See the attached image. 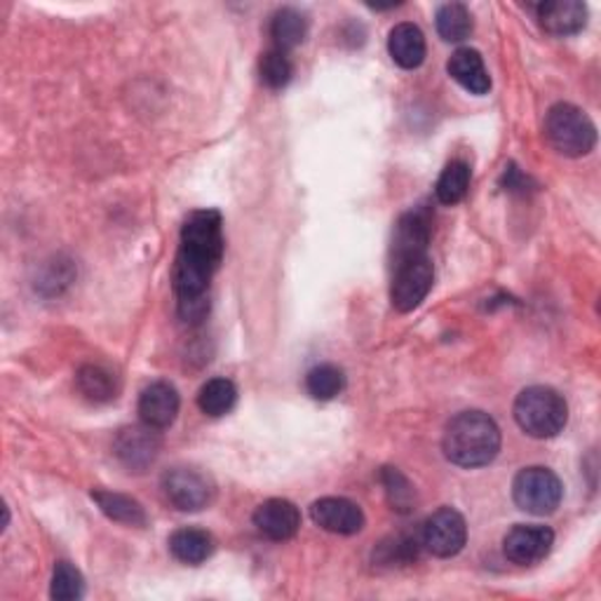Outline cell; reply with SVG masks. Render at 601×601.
<instances>
[{"label": "cell", "mask_w": 601, "mask_h": 601, "mask_svg": "<svg viewBox=\"0 0 601 601\" xmlns=\"http://www.w3.org/2000/svg\"><path fill=\"white\" fill-rule=\"evenodd\" d=\"M541 27L552 36H573L588 24V8L580 0H548L538 6Z\"/></svg>", "instance_id": "9a60e30c"}, {"label": "cell", "mask_w": 601, "mask_h": 601, "mask_svg": "<svg viewBox=\"0 0 601 601\" xmlns=\"http://www.w3.org/2000/svg\"><path fill=\"white\" fill-rule=\"evenodd\" d=\"M308 36V19L294 8H282L273 14L271 22V38L276 43V50L289 52L299 48Z\"/></svg>", "instance_id": "ffe728a7"}, {"label": "cell", "mask_w": 601, "mask_h": 601, "mask_svg": "<svg viewBox=\"0 0 601 601\" xmlns=\"http://www.w3.org/2000/svg\"><path fill=\"white\" fill-rule=\"evenodd\" d=\"M214 548H217L214 535L207 533L204 529L186 527V529L174 531L170 538L172 554L181 564H189V567H198L207 562V559L214 554Z\"/></svg>", "instance_id": "ac0fdd59"}, {"label": "cell", "mask_w": 601, "mask_h": 601, "mask_svg": "<svg viewBox=\"0 0 601 601\" xmlns=\"http://www.w3.org/2000/svg\"><path fill=\"white\" fill-rule=\"evenodd\" d=\"M438 33L447 43H461L472 33V14L463 3H447L438 10Z\"/></svg>", "instance_id": "d4e9b609"}, {"label": "cell", "mask_w": 601, "mask_h": 601, "mask_svg": "<svg viewBox=\"0 0 601 601\" xmlns=\"http://www.w3.org/2000/svg\"><path fill=\"white\" fill-rule=\"evenodd\" d=\"M388 52L400 69H407V71L419 69L425 61V52H428L423 31L417 24H409V22L398 24L390 31Z\"/></svg>", "instance_id": "e0dca14e"}, {"label": "cell", "mask_w": 601, "mask_h": 601, "mask_svg": "<svg viewBox=\"0 0 601 601\" xmlns=\"http://www.w3.org/2000/svg\"><path fill=\"white\" fill-rule=\"evenodd\" d=\"M345 388V374L337 364H318L308 371L305 390L308 395L320 402L339 398Z\"/></svg>", "instance_id": "603a6c76"}, {"label": "cell", "mask_w": 601, "mask_h": 601, "mask_svg": "<svg viewBox=\"0 0 601 601\" xmlns=\"http://www.w3.org/2000/svg\"><path fill=\"white\" fill-rule=\"evenodd\" d=\"M78 390L86 395L90 402L103 404L118 398V379L111 374L109 369H103L99 364H86L78 371Z\"/></svg>", "instance_id": "44dd1931"}, {"label": "cell", "mask_w": 601, "mask_h": 601, "mask_svg": "<svg viewBox=\"0 0 601 601\" xmlns=\"http://www.w3.org/2000/svg\"><path fill=\"white\" fill-rule=\"evenodd\" d=\"M444 455L461 468H484L501 451V430L484 411H461L444 430Z\"/></svg>", "instance_id": "7a4b0ae2"}, {"label": "cell", "mask_w": 601, "mask_h": 601, "mask_svg": "<svg viewBox=\"0 0 601 601\" xmlns=\"http://www.w3.org/2000/svg\"><path fill=\"white\" fill-rule=\"evenodd\" d=\"M545 137L557 153L580 158L594 149L597 128L583 109L573 103H554L545 118Z\"/></svg>", "instance_id": "277c9868"}, {"label": "cell", "mask_w": 601, "mask_h": 601, "mask_svg": "<svg viewBox=\"0 0 601 601\" xmlns=\"http://www.w3.org/2000/svg\"><path fill=\"white\" fill-rule=\"evenodd\" d=\"M554 545V531L541 524H517L508 531L503 552L512 564L531 567L543 562Z\"/></svg>", "instance_id": "9c48e42d"}, {"label": "cell", "mask_w": 601, "mask_h": 601, "mask_svg": "<svg viewBox=\"0 0 601 601\" xmlns=\"http://www.w3.org/2000/svg\"><path fill=\"white\" fill-rule=\"evenodd\" d=\"M223 219L217 210H198L181 228V247L174 261V294L179 315L186 322H200L210 313L207 289L223 259Z\"/></svg>", "instance_id": "6da1fadb"}, {"label": "cell", "mask_w": 601, "mask_h": 601, "mask_svg": "<svg viewBox=\"0 0 601 601\" xmlns=\"http://www.w3.org/2000/svg\"><path fill=\"white\" fill-rule=\"evenodd\" d=\"M50 594L57 601H76L86 594V580L71 562H57Z\"/></svg>", "instance_id": "4316f807"}, {"label": "cell", "mask_w": 601, "mask_h": 601, "mask_svg": "<svg viewBox=\"0 0 601 601\" xmlns=\"http://www.w3.org/2000/svg\"><path fill=\"white\" fill-rule=\"evenodd\" d=\"M313 522L337 535H355L364 529V512L348 499H320L310 505Z\"/></svg>", "instance_id": "8fae6325"}, {"label": "cell", "mask_w": 601, "mask_h": 601, "mask_svg": "<svg viewBox=\"0 0 601 601\" xmlns=\"http://www.w3.org/2000/svg\"><path fill=\"white\" fill-rule=\"evenodd\" d=\"M162 491L177 510L198 512L214 501L217 487L210 474L196 468H172L162 474Z\"/></svg>", "instance_id": "52a82bcc"}, {"label": "cell", "mask_w": 601, "mask_h": 601, "mask_svg": "<svg viewBox=\"0 0 601 601\" xmlns=\"http://www.w3.org/2000/svg\"><path fill=\"white\" fill-rule=\"evenodd\" d=\"M92 501L113 522L128 524V527H143V524H147V512H143L141 503L130 499V495H126V493L92 491Z\"/></svg>", "instance_id": "d6986e66"}, {"label": "cell", "mask_w": 601, "mask_h": 601, "mask_svg": "<svg viewBox=\"0 0 601 601\" xmlns=\"http://www.w3.org/2000/svg\"><path fill=\"white\" fill-rule=\"evenodd\" d=\"M236 402H238V388L231 379H212L200 388L198 407L202 413H207V417H212V419L226 417V413L233 411Z\"/></svg>", "instance_id": "7402d4cb"}, {"label": "cell", "mask_w": 601, "mask_h": 601, "mask_svg": "<svg viewBox=\"0 0 601 601\" xmlns=\"http://www.w3.org/2000/svg\"><path fill=\"white\" fill-rule=\"evenodd\" d=\"M432 282H434V266L428 254L392 266V287H390L392 308L400 310V313H411L413 308H419L425 301L432 289Z\"/></svg>", "instance_id": "8992f818"}, {"label": "cell", "mask_w": 601, "mask_h": 601, "mask_svg": "<svg viewBox=\"0 0 601 601\" xmlns=\"http://www.w3.org/2000/svg\"><path fill=\"white\" fill-rule=\"evenodd\" d=\"M160 447H162L160 430H153L147 423H141V425H130L126 430H120L113 451L122 465L134 472H143L158 459Z\"/></svg>", "instance_id": "30bf717a"}, {"label": "cell", "mask_w": 601, "mask_h": 601, "mask_svg": "<svg viewBox=\"0 0 601 601\" xmlns=\"http://www.w3.org/2000/svg\"><path fill=\"white\" fill-rule=\"evenodd\" d=\"M259 73H261V82L266 88L282 90L294 76L292 59H289L287 52H282V50H276V48L268 50L261 54Z\"/></svg>", "instance_id": "484cf974"}, {"label": "cell", "mask_w": 601, "mask_h": 601, "mask_svg": "<svg viewBox=\"0 0 601 601\" xmlns=\"http://www.w3.org/2000/svg\"><path fill=\"white\" fill-rule=\"evenodd\" d=\"M470 164L463 160H451L444 172L438 179V186H434V193H438V200L442 204H459L470 189Z\"/></svg>", "instance_id": "cb8c5ba5"}, {"label": "cell", "mask_w": 601, "mask_h": 601, "mask_svg": "<svg viewBox=\"0 0 601 601\" xmlns=\"http://www.w3.org/2000/svg\"><path fill=\"white\" fill-rule=\"evenodd\" d=\"M381 482L385 487L392 510H398V512L413 510V503H417V493H413V487L409 484V480L398 468H385L381 472Z\"/></svg>", "instance_id": "83f0119b"}, {"label": "cell", "mask_w": 601, "mask_h": 601, "mask_svg": "<svg viewBox=\"0 0 601 601\" xmlns=\"http://www.w3.org/2000/svg\"><path fill=\"white\" fill-rule=\"evenodd\" d=\"M254 527L268 541H289L301 529V512L292 501L271 499L257 508L254 512Z\"/></svg>", "instance_id": "4fadbf2b"}, {"label": "cell", "mask_w": 601, "mask_h": 601, "mask_svg": "<svg viewBox=\"0 0 601 601\" xmlns=\"http://www.w3.org/2000/svg\"><path fill=\"white\" fill-rule=\"evenodd\" d=\"M430 244V219L425 212H407L392 236V266L428 254Z\"/></svg>", "instance_id": "7c38bea8"}, {"label": "cell", "mask_w": 601, "mask_h": 601, "mask_svg": "<svg viewBox=\"0 0 601 601\" xmlns=\"http://www.w3.org/2000/svg\"><path fill=\"white\" fill-rule=\"evenodd\" d=\"M514 421L529 438L550 440L567 428L569 404L554 388L531 385L514 400Z\"/></svg>", "instance_id": "3957f363"}, {"label": "cell", "mask_w": 601, "mask_h": 601, "mask_svg": "<svg viewBox=\"0 0 601 601\" xmlns=\"http://www.w3.org/2000/svg\"><path fill=\"white\" fill-rule=\"evenodd\" d=\"M447 71L470 94L482 97V94H487L491 90L489 71L484 67L482 54L477 52V50H470V48L455 50L451 54V59H449Z\"/></svg>", "instance_id": "2e32d148"}, {"label": "cell", "mask_w": 601, "mask_h": 601, "mask_svg": "<svg viewBox=\"0 0 601 601\" xmlns=\"http://www.w3.org/2000/svg\"><path fill=\"white\" fill-rule=\"evenodd\" d=\"M562 482H559V477L548 468H524L512 482V499L517 508L535 517L552 514L559 503H562Z\"/></svg>", "instance_id": "5b68a950"}, {"label": "cell", "mask_w": 601, "mask_h": 601, "mask_svg": "<svg viewBox=\"0 0 601 601\" xmlns=\"http://www.w3.org/2000/svg\"><path fill=\"white\" fill-rule=\"evenodd\" d=\"M179 407L181 400L177 388L164 381H156L139 398L141 423H147L153 430H168L177 421Z\"/></svg>", "instance_id": "5bb4252c"}, {"label": "cell", "mask_w": 601, "mask_h": 601, "mask_svg": "<svg viewBox=\"0 0 601 601\" xmlns=\"http://www.w3.org/2000/svg\"><path fill=\"white\" fill-rule=\"evenodd\" d=\"M468 541V527L463 514L453 508H440L428 517L423 527V545L434 557H455Z\"/></svg>", "instance_id": "ba28073f"}]
</instances>
